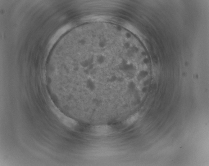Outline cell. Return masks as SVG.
I'll list each match as a JSON object with an SVG mask.
<instances>
[{"label": "cell", "instance_id": "1", "mask_svg": "<svg viewBox=\"0 0 209 166\" xmlns=\"http://www.w3.org/2000/svg\"><path fill=\"white\" fill-rule=\"evenodd\" d=\"M53 109L61 122L65 126L70 128L73 129L77 126V122L75 120L66 117L64 114L61 113L57 108L54 107Z\"/></svg>", "mask_w": 209, "mask_h": 166}, {"label": "cell", "instance_id": "2", "mask_svg": "<svg viewBox=\"0 0 209 166\" xmlns=\"http://www.w3.org/2000/svg\"><path fill=\"white\" fill-rule=\"evenodd\" d=\"M111 131V127L108 125H99L92 128L91 131L93 135H103L109 134Z\"/></svg>", "mask_w": 209, "mask_h": 166}, {"label": "cell", "instance_id": "3", "mask_svg": "<svg viewBox=\"0 0 209 166\" xmlns=\"http://www.w3.org/2000/svg\"><path fill=\"white\" fill-rule=\"evenodd\" d=\"M139 117V114L137 113L135 114L131 117H129V118L127 120L126 123L129 124H131L135 122L137 119Z\"/></svg>", "mask_w": 209, "mask_h": 166}, {"label": "cell", "instance_id": "4", "mask_svg": "<svg viewBox=\"0 0 209 166\" xmlns=\"http://www.w3.org/2000/svg\"><path fill=\"white\" fill-rule=\"evenodd\" d=\"M105 17H90L86 18L84 20H88V21H98V20H101L104 19Z\"/></svg>", "mask_w": 209, "mask_h": 166}]
</instances>
